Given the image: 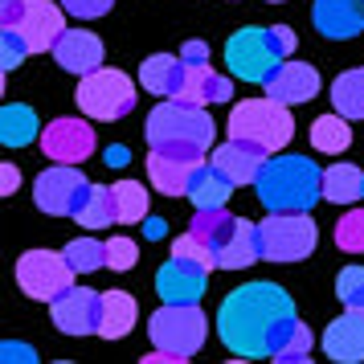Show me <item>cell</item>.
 Instances as JSON below:
<instances>
[{
    "instance_id": "cell-31",
    "label": "cell",
    "mask_w": 364,
    "mask_h": 364,
    "mask_svg": "<svg viewBox=\"0 0 364 364\" xmlns=\"http://www.w3.org/2000/svg\"><path fill=\"white\" fill-rule=\"evenodd\" d=\"M74 221H78V225H86V230H107V225H115V221H119L115 188L95 184V188H90V197H86V205L78 209V217H74Z\"/></svg>"
},
{
    "instance_id": "cell-32",
    "label": "cell",
    "mask_w": 364,
    "mask_h": 364,
    "mask_svg": "<svg viewBox=\"0 0 364 364\" xmlns=\"http://www.w3.org/2000/svg\"><path fill=\"white\" fill-rule=\"evenodd\" d=\"M331 102H336L340 115L364 119V66L360 70H344V74L331 82Z\"/></svg>"
},
{
    "instance_id": "cell-19",
    "label": "cell",
    "mask_w": 364,
    "mask_h": 364,
    "mask_svg": "<svg viewBox=\"0 0 364 364\" xmlns=\"http://www.w3.org/2000/svg\"><path fill=\"white\" fill-rule=\"evenodd\" d=\"M311 21L315 29L323 37H331V41H352L364 29V9L360 0H315Z\"/></svg>"
},
{
    "instance_id": "cell-13",
    "label": "cell",
    "mask_w": 364,
    "mask_h": 364,
    "mask_svg": "<svg viewBox=\"0 0 364 364\" xmlns=\"http://www.w3.org/2000/svg\"><path fill=\"white\" fill-rule=\"evenodd\" d=\"M205 282H209V270L193 258H181L172 254L160 270H156V295L164 303H200L205 295Z\"/></svg>"
},
{
    "instance_id": "cell-27",
    "label": "cell",
    "mask_w": 364,
    "mask_h": 364,
    "mask_svg": "<svg viewBox=\"0 0 364 364\" xmlns=\"http://www.w3.org/2000/svg\"><path fill=\"white\" fill-rule=\"evenodd\" d=\"M364 197V172L356 164H331L323 172V200L331 205H356Z\"/></svg>"
},
{
    "instance_id": "cell-16",
    "label": "cell",
    "mask_w": 364,
    "mask_h": 364,
    "mask_svg": "<svg viewBox=\"0 0 364 364\" xmlns=\"http://www.w3.org/2000/svg\"><path fill=\"white\" fill-rule=\"evenodd\" d=\"M262 86H266L270 99L287 102V107H295V102H311L315 95H319V70L307 66V62H282Z\"/></svg>"
},
{
    "instance_id": "cell-1",
    "label": "cell",
    "mask_w": 364,
    "mask_h": 364,
    "mask_svg": "<svg viewBox=\"0 0 364 364\" xmlns=\"http://www.w3.org/2000/svg\"><path fill=\"white\" fill-rule=\"evenodd\" d=\"M295 319V299L274 282H246L217 307V336L237 360L270 356L282 328Z\"/></svg>"
},
{
    "instance_id": "cell-25",
    "label": "cell",
    "mask_w": 364,
    "mask_h": 364,
    "mask_svg": "<svg viewBox=\"0 0 364 364\" xmlns=\"http://www.w3.org/2000/svg\"><path fill=\"white\" fill-rule=\"evenodd\" d=\"M135 328V299L127 291H102V319L99 331L102 340H123L127 331Z\"/></svg>"
},
{
    "instance_id": "cell-10",
    "label": "cell",
    "mask_w": 364,
    "mask_h": 364,
    "mask_svg": "<svg viewBox=\"0 0 364 364\" xmlns=\"http://www.w3.org/2000/svg\"><path fill=\"white\" fill-rule=\"evenodd\" d=\"M95 184L86 181V172L78 164H53L46 168L33 184V200L41 213L50 217H78Z\"/></svg>"
},
{
    "instance_id": "cell-4",
    "label": "cell",
    "mask_w": 364,
    "mask_h": 364,
    "mask_svg": "<svg viewBox=\"0 0 364 364\" xmlns=\"http://www.w3.org/2000/svg\"><path fill=\"white\" fill-rule=\"evenodd\" d=\"M230 135L233 139H250V144H258L266 148L270 156L279 148L291 144V135H295V119H291V107L279 99H242L237 107L230 111Z\"/></svg>"
},
{
    "instance_id": "cell-42",
    "label": "cell",
    "mask_w": 364,
    "mask_h": 364,
    "mask_svg": "<svg viewBox=\"0 0 364 364\" xmlns=\"http://www.w3.org/2000/svg\"><path fill=\"white\" fill-rule=\"evenodd\" d=\"M181 58L188 66H205V62H209V46H205V41H184Z\"/></svg>"
},
{
    "instance_id": "cell-15",
    "label": "cell",
    "mask_w": 364,
    "mask_h": 364,
    "mask_svg": "<svg viewBox=\"0 0 364 364\" xmlns=\"http://www.w3.org/2000/svg\"><path fill=\"white\" fill-rule=\"evenodd\" d=\"M50 53L66 74H78V78H86V74H95L102 66V41L90 29H66Z\"/></svg>"
},
{
    "instance_id": "cell-45",
    "label": "cell",
    "mask_w": 364,
    "mask_h": 364,
    "mask_svg": "<svg viewBox=\"0 0 364 364\" xmlns=\"http://www.w3.org/2000/svg\"><path fill=\"white\" fill-rule=\"evenodd\" d=\"M144 364H184V356L168 352V348H156V352H148V356H144Z\"/></svg>"
},
{
    "instance_id": "cell-33",
    "label": "cell",
    "mask_w": 364,
    "mask_h": 364,
    "mask_svg": "<svg viewBox=\"0 0 364 364\" xmlns=\"http://www.w3.org/2000/svg\"><path fill=\"white\" fill-rule=\"evenodd\" d=\"M115 188V209H119V225H135L148 217V193L139 181H119L111 184Z\"/></svg>"
},
{
    "instance_id": "cell-6",
    "label": "cell",
    "mask_w": 364,
    "mask_h": 364,
    "mask_svg": "<svg viewBox=\"0 0 364 364\" xmlns=\"http://www.w3.org/2000/svg\"><path fill=\"white\" fill-rule=\"evenodd\" d=\"M78 111L86 119H99V123H115V119L132 115L135 107V82L123 70H107L99 66L95 74H86L78 82Z\"/></svg>"
},
{
    "instance_id": "cell-24",
    "label": "cell",
    "mask_w": 364,
    "mask_h": 364,
    "mask_svg": "<svg viewBox=\"0 0 364 364\" xmlns=\"http://www.w3.org/2000/svg\"><path fill=\"white\" fill-rule=\"evenodd\" d=\"M176 99L181 102H197V107L230 102L233 99V82L230 78H221V74H213L209 62H205V66H188V74H184V90L176 95Z\"/></svg>"
},
{
    "instance_id": "cell-35",
    "label": "cell",
    "mask_w": 364,
    "mask_h": 364,
    "mask_svg": "<svg viewBox=\"0 0 364 364\" xmlns=\"http://www.w3.org/2000/svg\"><path fill=\"white\" fill-rule=\"evenodd\" d=\"M336 295L348 311H364V266H344L336 279Z\"/></svg>"
},
{
    "instance_id": "cell-39",
    "label": "cell",
    "mask_w": 364,
    "mask_h": 364,
    "mask_svg": "<svg viewBox=\"0 0 364 364\" xmlns=\"http://www.w3.org/2000/svg\"><path fill=\"white\" fill-rule=\"evenodd\" d=\"M135 258H139V250H135L132 237H111L107 242V266L111 270H132Z\"/></svg>"
},
{
    "instance_id": "cell-20",
    "label": "cell",
    "mask_w": 364,
    "mask_h": 364,
    "mask_svg": "<svg viewBox=\"0 0 364 364\" xmlns=\"http://www.w3.org/2000/svg\"><path fill=\"white\" fill-rule=\"evenodd\" d=\"M323 352L336 364H360L364 360V311H344L323 331Z\"/></svg>"
},
{
    "instance_id": "cell-18",
    "label": "cell",
    "mask_w": 364,
    "mask_h": 364,
    "mask_svg": "<svg viewBox=\"0 0 364 364\" xmlns=\"http://www.w3.org/2000/svg\"><path fill=\"white\" fill-rule=\"evenodd\" d=\"M266 156H270L266 148L250 144V139H233V135H230V144H221V148L213 151V164L221 168L225 176H230L233 188H242V184H254V181H258V172H262Z\"/></svg>"
},
{
    "instance_id": "cell-2",
    "label": "cell",
    "mask_w": 364,
    "mask_h": 364,
    "mask_svg": "<svg viewBox=\"0 0 364 364\" xmlns=\"http://www.w3.org/2000/svg\"><path fill=\"white\" fill-rule=\"evenodd\" d=\"M254 188L266 213H311L323 200V172L307 156H266Z\"/></svg>"
},
{
    "instance_id": "cell-17",
    "label": "cell",
    "mask_w": 364,
    "mask_h": 364,
    "mask_svg": "<svg viewBox=\"0 0 364 364\" xmlns=\"http://www.w3.org/2000/svg\"><path fill=\"white\" fill-rule=\"evenodd\" d=\"M200 160L193 156H181V151H168V148H151L148 156V181L156 193L164 197H184L188 193V181H193V168Z\"/></svg>"
},
{
    "instance_id": "cell-14",
    "label": "cell",
    "mask_w": 364,
    "mask_h": 364,
    "mask_svg": "<svg viewBox=\"0 0 364 364\" xmlns=\"http://www.w3.org/2000/svg\"><path fill=\"white\" fill-rule=\"evenodd\" d=\"M29 50L33 53H46L58 46V37L66 33V9L62 4H50V0H29L25 4V21L17 25Z\"/></svg>"
},
{
    "instance_id": "cell-40",
    "label": "cell",
    "mask_w": 364,
    "mask_h": 364,
    "mask_svg": "<svg viewBox=\"0 0 364 364\" xmlns=\"http://www.w3.org/2000/svg\"><path fill=\"white\" fill-rule=\"evenodd\" d=\"M111 4H115V0H62V9H66L70 17H78V21L102 17V13H111Z\"/></svg>"
},
{
    "instance_id": "cell-49",
    "label": "cell",
    "mask_w": 364,
    "mask_h": 364,
    "mask_svg": "<svg viewBox=\"0 0 364 364\" xmlns=\"http://www.w3.org/2000/svg\"><path fill=\"white\" fill-rule=\"evenodd\" d=\"M360 9H364V0H360Z\"/></svg>"
},
{
    "instance_id": "cell-3",
    "label": "cell",
    "mask_w": 364,
    "mask_h": 364,
    "mask_svg": "<svg viewBox=\"0 0 364 364\" xmlns=\"http://www.w3.org/2000/svg\"><path fill=\"white\" fill-rule=\"evenodd\" d=\"M299 37L291 25H250V29H237V33L225 41V62H230L233 78L242 82H266L274 70L295 53Z\"/></svg>"
},
{
    "instance_id": "cell-8",
    "label": "cell",
    "mask_w": 364,
    "mask_h": 364,
    "mask_svg": "<svg viewBox=\"0 0 364 364\" xmlns=\"http://www.w3.org/2000/svg\"><path fill=\"white\" fill-rule=\"evenodd\" d=\"M258 237L266 262H299L315 250L319 230L311 213H266V221H258Z\"/></svg>"
},
{
    "instance_id": "cell-29",
    "label": "cell",
    "mask_w": 364,
    "mask_h": 364,
    "mask_svg": "<svg viewBox=\"0 0 364 364\" xmlns=\"http://www.w3.org/2000/svg\"><path fill=\"white\" fill-rule=\"evenodd\" d=\"M311 344H315L311 328L299 323V319H291V323L282 328L279 344H274V352H270V360L274 364H303V360H311Z\"/></svg>"
},
{
    "instance_id": "cell-30",
    "label": "cell",
    "mask_w": 364,
    "mask_h": 364,
    "mask_svg": "<svg viewBox=\"0 0 364 364\" xmlns=\"http://www.w3.org/2000/svg\"><path fill=\"white\" fill-rule=\"evenodd\" d=\"M233 225H237V217L221 205V209H197V217L188 221V233H197L200 242H209L213 250H221L225 242H230Z\"/></svg>"
},
{
    "instance_id": "cell-22",
    "label": "cell",
    "mask_w": 364,
    "mask_h": 364,
    "mask_svg": "<svg viewBox=\"0 0 364 364\" xmlns=\"http://www.w3.org/2000/svg\"><path fill=\"white\" fill-rule=\"evenodd\" d=\"M262 258V237H258V225L246 221V217H237V225H233L230 242L217 250V270H246Z\"/></svg>"
},
{
    "instance_id": "cell-26",
    "label": "cell",
    "mask_w": 364,
    "mask_h": 364,
    "mask_svg": "<svg viewBox=\"0 0 364 364\" xmlns=\"http://www.w3.org/2000/svg\"><path fill=\"white\" fill-rule=\"evenodd\" d=\"M37 127H41V123H37L33 107H25V102H9V107L0 111V144H4V148H25V144L41 139Z\"/></svg>"
},
{
    "instance_id": "cell-46",
    "label": "cell",
    "mask_w": 364,
    "mask_h": 364,
    "mask_svg": "<svg viewBox=\"0 0 364 364\" xmlns=\"http://www.w3.org/2000/svg\"><path fill=\"white\" fill-rule=\"evenodd\" d=\"M144 233H148L151 242H160V237L168 233V221L164 217H144Z\"/></svg>"
},
{
    "instance_id": "cell-37",
    "label": "cell",
    "mask_w": 364,
    "mask_h": 364,
    "mask_svg": "<svg viewBox=\"0 0 364 364\" xmlns=\"http://www.w3.org/2000/svg\"><path fill=\"white\" fill-rule=\"evenodd\" d=\"M172 254H181V258H193V262H200L205 270H217V250L209 246V242H200L197 233L184 230L176 242H172Z\"/></svg>"
},
{
    "instance_id": "cell-44",
    "label": "cell",
    "mask_w": 364,
    "mask_h": 364,
    "mask_svg": "<svg viewBox=\"0 0 364 364\" xmlns=\"http://www.w3.org/2000/svg\"><path fill=\"white\" fill-rule=\"evenodd\" d=\"M17 188H21V172L13 164H4V168H0V193H4V197H13Z\"/></svg>"
},
{
    "instance_id": "cell-47",
    "label": "cell",
    "mask_w": 364,
    "mask_h": 364,
    "mask_svg": "<svg viewBox=\"0 0 364 364\" xmlns=\"http://www.w3.org/2000/svg\"><path fill=\"white\" fill-rule=\"evenodd\" d=\"M102 164L123 168V164H127V148H119V144H115V148H107V160H102Z\"/></svg>"
},
{
    "instance_id": "cell-23",
    "label": "cell",
    "mask_w": 364,
    "mask_h": 364,
    "mask_svg": "<svg viewBox=\"0 0 364 364\" xmlns=\"http://www.w3.org/2000/svg\"><path fill=\"white\" fill-rule=\"evenodd\" d=\"M184 197L193 200L197 209H221V205L233 197V184L213 160H209V164L200 160V164L193 168V181H188V193H184Z\"/></svg>"
},
{
    "instance_id": "cell-48",
    "label": "cell",
    "mask_w": 364,
    "mask_h": 364,
    "mask_svg": "<svg viewBox=\"0 0 364 364\" xmlns=\"http://www.w3.org/2000/svg\"><path fill=\"white\" fill-rule=\"evenodd\" d=\"M270 4H282V0H270Z\"/></svg>"
},
{
    "instance_id": "cell-9",
    "label": "cell",
    "mask_w": 364,
    "mask_h": 364,
    "mask_svg": "<svg viewBox=\"0 0 364 364\" xmlns=\"http://www.w3.org/2000/svg\"><path fill=\"white\" fill-rule=\"evenodd\" d=\"M74 266H70L66 250L53 254V250H29L17 258V287L37 303H53V299L74 287Z\"/></svg>"
},
{
    "instance_id": "cell-21",
    "label": "cell",
    "mask_w": 364,
    "mask_h": 364,
    "mask_svg": "<svg viewBox=\"0 0 364 364\" xmlns=\"http://www.w3.org/2000/svg\"><path fill=\"white\" fill-rule=\"evenodd\" d=\"M184 74H188V62L176 58V53H151L148 62L139 66V82L148 95H160V99H176L184 90Z\"/></svg>"
},
{
    "instance_id": "cell-11",
    "label": "cell",
    "mask_w": 364,
    "mask_h": 364,
    "mask_svg": "<svg viewBox=\"0 0 364 364\" xmlns=\"http://www.w3.org/2000/svg\"><path fill=\"white\" fill-rule=\"evenodd\" d=\"M95 148H99V139H95V127L86 119L62 115L46 123V132H41V151L53 164H82L95 156Z\"/></svg>"
},
{
    "instance_id": "cell-34",
    "label": "cell",
    "mask_w": 364,
    "mask_h": 364,
    "mask_svg": "<svg viewBox=\"0 0 364 364\" xmlns=\"http://www.w3.org/2000/svg\"><path fill=\"white\" fill-rule=\"evenodd\" d=\"M66 258L78 274H95L107 266V242H95V237H74L66 246Z\"/></svg>"
},
{
    "instance_id": "cell-12",
    "label": "cell",
    "mask_w": 364,
    "mask_h": 364,
    "mask_svg": "<svg viewBox=\"0 0 364 364\" xmlns=\"http://www.w3.org/2000/svg\"><path fill=\"white\" fill-rule=\"evenodd\" d=\"M50 319L58 323V331L66 336H90L99 331L102 319V295L90 291V287H70L50 303Z\"/></svg>"
},
{
    "instance_id": "cell-36",
    "label": "cell",
    "mask_w": 364,
    "mask_h": 364,
    "mask_svg": "<svg viewBox=\"0 0 364 364\" xmlns=\"http://www.w3.org/2000/svg\"><path fill=\"white\" fill-rule=\"evenodd\" d=\"M336 246L348 254H364V209H348L336 225Z\"/></svg>"
},
{
    "instance_id": "cell-43",
    "label": "cell",
    "mask_w": 364,
    "mask_h": 364,
    "mask_svg": "<svg viewBox=\"0 0 364 364\" xmlns=\"http://www.w3.org/2000/svg\"><path fill=\"white\" fill-rule=\"evenodd\" d=\"M0 352H4V360L13 364V360H21V364H29V360H37V352L29 344H13V340H9V344L0 348Z\"/></svg>"
},
{
    "instance_id": "cell-28",
    "label": "cell",
    "mask_w": 364,
    "mask_h": 364,
    "mask_svg": "<svg viewBox=\"0 0 364 364\" xmlns=\"http://www.w3.org/2000/svg\"><path fill=\"white\" fill-rule=\"evenodd\" d=\"M352 119L348 115H319L311 123V148L323 151V156H340V151L352 148V127H348Z\"/></svg>"
},
{
    "instance_id": "cell-5",
    "label": "cell",
    "mask_w": 364,
    "mask_h": 364,
    "mask_svg": "<svg viewBox=\"0 0 364 364\" xmlns=\"http://www.w3.org/2000/svg\"><path fill=\"white\" fill-rule=\"evenodd\" d=\"M217 123L209 119L205 107L181 99H164L148 115V148H164V144H197L209 151Z\"/></svg>"
},
{
    "instance_id": "cell-41",
    "label": "cell",
    "mask_w": 364,
    "mask_h": 364,
    "mask_svg": "<svg viewBox=\"0 0 364 364\" xmlns=\"http://www.w3.org/2000/svg\"><path fill=\"white\" fill-rule=\"evenodd\" d=\"M25 4L29 0H0V29H17L25 21Z\"/></svg>"
},
{
    "instance_id": "cell-7",
    "label": "cell",
    "mask_w": 364,
    "mask_h": 364,
    "mask_svg": "<svg viewBox=\"0 0 364 364\" xmlns=\"http://www.w3.org/2000/svg\"><path fill=\"white\" fill-rule=\"evenodd\" d=\"M148 336L156 348H168V352H176V356H193L200 344H205V336H209V319L200 311L197 303H164L160 311L148 319Z\"/></svg>"
},
{
    "instance_id": "cell-38",
    "label": "cell",
    "mask_w": 364,
    "mask_h": 364,
    "mask_svg": "<svg viewBox=\"0 0 364 364\" xmlns=\"http://www.w3.org/2000/svg\"><path fill=\"white\" fill-rule=\"evenodd\" d=\"M25 53H33V50H29V41H25L21 29H0V66L17 70L25 62Z\"/></svg>"
}]
</instances>
